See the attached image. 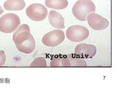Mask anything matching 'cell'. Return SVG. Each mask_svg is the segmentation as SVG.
Instances as JSON below:
<instances>
[{"instance_id": "1", "label": "cell", "mask_w": 120, "mask_h": 90, "mask_svg": "<svg viewBox=\"0 0 120 90\" xmlns=\"http://www.w3.org/2000/svg\"><path fill=\"white\" fill-rule=\"evenodd\" d=\"M13 40L19 52L30 54L35 50V40L30 33L29 26L26 24H23L18 27L13 34Z\"/></svg>"}, {"instance_id": "2", "label": "cell", "mask_w": 120, "mask_h": 90, "mask_svg": "<svg viewBox=\"0 0 120 90\" xmlns=\"http://www.w3.org/2000/svg\"><path fill=\"white\" fill-rule=\"evenodd\" d=\"M95 12V5L91 0H78L72 8L73 14L81 21H86L87 16Z\"/></svg>"}, {"instance_id": "3", "label": "cell", "mask_w": 120, "mask_h": 90, "mask_svg": "<svg viewBox=\"0 0 120 90\" xmlns=\"http://www.w3.org/2000/svg\"><path fill=\"white\" fill-rule=\"evenodd\" d=\"M21 24L19 17L14 13H8L0 18V31L11 33L16 31Z\"/></svg>"}, {"instance_id": "4", "label": "cell", "mask_w": 120, "mask_h": 90, "mask_svg": "<svg viewBox=\"0 0 120 90\" xmlns=\"http://www.w3.org/2000/svg\"><path fill=\"white\" fill-rule=\"evenodd\" d=\"M89 35L88 29L80 25H74L68 28L66 31L67 38L74 43L82 42Z\"/></svg>"}, {"instance_id": "5", "label": "cell", "mask_w": 120, "mask_h": 90, "mask_svg": "<svg viewBox=\"0 0 120 90\" xmlns=\"http://www.w3.org/2000/svg\"><path fill=\"white\" fill-rule=\"evenodd\" d=\"M26 13L32 20L41 21L47 17L48 12L44 5L39 4H34L26 9Z\"/></svg>"}, {"instance_id": "6", "label": "cell", "mask_w": 120, "mask_h": 90, "mask_svg": "<svg viewBox=\"0 0 120 90\" xmlns=\"http://www.w3.org/2000/svg\"><path fill=\"white\" fill-rule=\"evenodd\" d=\"M64 32L60 29H55L45 34L42 39L44 45L53 47L61 44L65 39Z\"/></svg>"}, {"instance_id": "7", "label": "cell", "mask_w": 120, "mask_h": 90, "mask_svg": "<svg viewBox=\"0 0 120 90\" xmlns=\"http://www.w3.org/2000/svg\"><path fill=\"white\" fill-rule=\"evenodd\" d=\"M86 20L90 27L95 31L104 30L109 25V21L106 18L94 13L87 16Z\"/></svg>"}, {"instance_id": "8", "label": "cell", "mask_w": 120, "mask_h": 90, "mask_svg": "<svg viewBox=\"0 0 120 90\" xmlns=\"http://www.w3.org/2000/svg\"><path fill=\"white\" fill-rule=\"evenodd\" d=\"M75 52L82 59H91L96 55L97 48L94 45L80 43L75 47Z\"/></svg>"}, {"instance_id": "9", "label": "cell", "mask_w": 120, "mask_h": 90, "mask_svg": "<svg viewBox=\"0 0 120 90\" xmlns=\"http://www.w3.org/2000/svg\"><path fill=\"white\" fill-rule=\"evenodd\" d=\"M48 18L49 23L53 27L60 29L65 28L64 19L58 12L54 10L50 11Z\"/></svg>"}, {"instance_id": "10", "label": "cell", "mask_w": 120, "mask_h": 90, "mask_svg": "<svg viewBox=\"0 0 120 90\" xmlns=\"http://www.w3.org/2000/svg\"><path fill=\"white\" fill-rule=\"evenodd\" d=\"M4 8L8 11H20L24 9L26 3L24 0H7L4 3Z\"/></svg>"}, {"instance_id": "11", "label": "cell", "mask_w": 120, "mask_h": 90, "mask_svg": "<svg viewBox=\"0 0 120 90\" xmlns=\"http://www.w3.org/2000/svg\"><path fill=\"white\" fill-rule=\"evenodd\" d=\"M50 67H71V64L67 55H59L55 56L51 60L50 62Z\"/></svg>"}, {"instance_id": "12", "label": "cell", "mask_w": 120, "mask_h": 90, "mask_svg": "<svg viewBox=\"0 0 120 90\" xmlns=\"http://www.w3.org/2000/svg\"><path fill=\"white\" fill-rule=\"evenodd\" d=\"M45 4L49 8L62 10L67 7L68 2L67 0H46Z\"/></svg>"}, {"instance_id": "13", "label": "cell", "mask_w": 120, "mask_h": 90, "mask_svg": "<svg viewBox=\"0 0 120 90\" xmlns=\"http://www.w3.org/2000/svg\"><path fill=\"white\" fill-rule=\"evenodd\" d=\"M71 64V67H86V61L76 54H69L67 55Z\"/></svg>"}, {"instance_id": "14", "label": "cell", "mask_w": 120, "mask_h": 90, "mask_svg": "<svg viewBox=\"0 0 120 90\" xmlns=\"http://www.w3.org/2000/svg\"><path fill=\"white\" fill-rule=\"evenodd\" d=\"M30 66L33 67H47L46 60L43 57H37L32 61Z\"/></svg>"}, {"instance_id": "15", "label": "cell", "mask_w": 120, "mask_h": 90, "mask_svg": "<svg viewBox=\"0 0 120 90\" xmlns=\"http://www.w3.org/2000/svg\"><path fill=\"white\" fill-rule=\"evenodd\" d=\"M6 62V55L3 50H0V66H3Z\"/></svg>"}, {"instance_id": "16", "label": "cell", "mask_w": 120, "mask_h": 90, "mask_svg": "<svg viewBox=\"0 0 120 90\" xmlns=\"http://www.w3.org/2000/svg\"><path fill=\"white\" fill-rule=\"evenodd\" d=\"M4 12V10L2 6H0V16H1L2 14H3Z\"/></svg>"}]
</instances>
